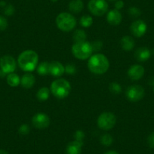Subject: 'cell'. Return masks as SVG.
I'll return each instance as SVG.
<instances>
[{
    "mask_svg": "<svg viewBox=\"0 0 154 154\" xmlns=\"http://www.w3.org/2000/svg\"><path fill=\"white\" fill-rule=\"evenodd\" d=\"M38 61V56L32 50H26L19 55L17 63L20 69L26 72H32L36 67Z\"/></svg>",
    "mask_w": 154,
    "mask_h": 154,
    "instance_id": "cell-1",
    "label": "cell"
},
{
    "mask_svg": "<svg viewBox=\"0 0 154 154\" xmlns=\"http://www.w3.org/2000/svg\"><path fill=\"white\" fill-rule=\"evenodd\" d=\"M88 66L91 72L97 75L103 74L108 70L109 62L107 57L102 54H95L90 57Z\"/></svg>",
    "mask_w": 154,
    "mask_h": 154,
    "instance_id": "cell-2",
    "label": "cell"
},
{
    "mask_svg": "<svg viewBox=\"0 0 154 154\" xmlns=\"http://www.w3.org/2000/svg\"><path fill=\"white\" fill-rule=\"evenodd\" d=\"M71 91V85L64 79H57L51 83V91L54 97L63 99L67 97Z\"/></svg>",
    "mask_w": 154,
    "mask_h": 154,
    "instance_id": "cell-3",
    "label": "cell"
},
{
    "mask_svg": "<svg viewBox=\"0 0 154 154\" xmlns=\"http://www.w3.org/2000/svg\"><path fill=\"white\" fill-rule=\"evenodd\" d=\"M93 48L91 43L87 41L75 42L72 47V54L79 60H86L91 57L93 52Z\"/></svg>",
    "mask_w": 154,
    "mask_h": 154,
    "instance_id": "cell-4",
    "label": "cell"
},
{
    "mask_svg": "<svg viewBox=\"0 0 154 154\" xmlns=\"http://www.w3.org/2000/svg\"><path fill=\"white\" fill-rule=\"evenodd\" d=\"M56 24L59 29L63 32H69L76 26V20L73 15L67 12H62L56 18Z\"/></svg>",
    "mask_w": 154,
    "mask_h": 154,
    "instance_id": "cell-5",
    "label": "cell"
},
{
    "mask_svg": "<svg viewBox=\"0 0 154 154\" xmlns=\"http://www.w3.org/2000/svg\"><path fill=\"white\" fill-rule=\"evenodd\" d=\"M116 122L115 114L111 112H104L99 116L97 119V125L104 131H108L113 128Z\"/></svg>",
    "mask_w": 154,
    "mask_h": 154,
    "instance_id": "cell-6",
    "label": "cell"
},
{
    "mask_svg": "<svg viewBox=\"0 0 154 154\" xmlns=\"http://www.w3.org/2000/svg\"><path fill=\"white\" fill-rule=\"evenodd\" d=\"M88 8L94 15L102 16L107 11L108 3L106 0H90Z\"/></svg>",
    "mask_w": 154,
    "mask_h": 154,
    "instance_id": "cell-7",
    "label": "cell"
},
{
    "mask_svg": "<svg viewBox=\"0 0 154 154\" xmlns=\"http://www.w3.org/2000/svg\"><path fill=\"white\" fill-rule=\"evenodd\" d=\"M144 88L138 85L129 86L126 90V97L130 101L137 102L144 97Z\"/></svg>",
    "mask_w": 154,
    "mask_h": 154,
    "instance_id": "cell-8",
    "label": "cell"
},
{
    "mask_svg": "<svg viewBox=\"0 0 154 154\" xmlns=\"http://www.w3.org/2000/svg\"><path fill=\"white\" fill-rule=\"evenodd\" d=\"M17 63L13 57L10 55H5L0 58V69H2L6 74L14 72Z\"/></svg>",
    "mask_w": 154,
    "mask_h": 154,
    "instance_id": "cell-9",
    "label": "cell"
},
{
    "mask_svg": "<svg viewBox=\"0 0 154 154\" xmlns=\"http://www.w3.org/2000/svg\"><path fill=\"white\" fill-rule=\"evenodd\" d=\"M32 125L37 128L43 129L48 128L50 124V119L44 112H38L33 116L32 119Z\"/></svg>",
    "mask_w": 154,
    "mask_h": 154,
    "instance_id": "cell-10",
    "label": "cell"
},
{
    "mask_svg": "<svg viewBox=\"0 0 154 154\" xmlns=\"http://www.w3.org/2000/svg\"><path fill=\"white\" fill-rule=\"evenodd\" d=\"M130 29L134 36L141 37L146 33L147 26L143 20H137L131 23Z\"/></svg>",
    "mask_w": 154,
    "mask_h": 154,
    "instance_id": "cell-11",
    "label": "cell"
},
{
    "mask_svg": "<svg viewBox=\"0 0 154 154\" xmlns=\"http://www.w3.org/2000/svg\"><path fill=\"white\" fill-rule=\"evenodd\" d=\"M144 74V68L141 65H132L128 70V75L132 80H139Z\"/></svg>",
    "mask_w": 154,
    "mask_h": 154,
    "instance_id": "cell-12",
    "label": "cell"
},
{
    "mask_svg": "<svg viewBox=\"0 0 154 154\" xmlns=\"http://www.w3.org/2000/svg\"><path fill=\"white\" fill-rule=\"evenodd\" d=\"M65 72V67L61 63L58 61H53L50 63L49 73L54 77H60Z\"/></svg>",
    "mask_w": 154,
    "mask_h": 154,
    "instance_id": "cell-13",
    "label": "cell"
},
{
    "mask_svg": "<svg viewBox=\"0 0 154 154\" xmlns=\"http://www.w3.org/2000/svg\"><path fill=\"white\" fill-rule=\"evenodd\" d=\"M122 14L119 12V10L112 9L110 10L107 13L106 16V20L108 23L111 25H119L122 21Z\"/></svg>",
    "mask_w": 154,
    "mask_h": 154,
    "instance_id": "cell-14",
    "label": "cell"
},
{
    "mask_svg": "<svg viewBox=\"0 0 154 154\" xmlns=\"http://www.w3.org/2000/svg\"><path fill=\"white\" fill-rule=\"evenodd\" d=\"M83 145L82 141L74 140L68 143L66 149V154H81L82 146Z\"/></svg>",
    "mask_w": 154,
    "mask_h": 154,
    "instance_id": "cell-15",
    "label": "cell"
},
{
    "mask_svg": "<svg viewBox=\"0 0 154 154\" xmlns=\"http://www.w3.org/2000/svg\"><path fill=\"white\" fill-rule=\"evenodd\" d=\"M151 52L146 47H141L139 48L138 49L136 50L135 53H134V57L139 61H146L150 57Z\"/></svg>",
    "mask_w": 154,
    "mask_h": 154,
    "instance_id": "cell-16",
    "label": "cell"
},
{
    "mask_svg": "<svg viewBox=\"0 0 154 154\" xmlns=\"http://www.w3.org/2000/svg\"><path fill=\"white\" fill-rule=\"evenodd\" d=\"M35 82V79L32 74L28 73L24 74L20 79V84L25 88H30L33 86Z\"/></svg>",
    "mask_w": 154,
    "mask_h": 154,
    "instance_id": "cell-17",
    "label": "cell"
},
{
    "mask_svg": "<svg viewBox=\"0 0 154 154\" xmlns=\"http://www.w3.org/2000/svg\"><path fill=\"white\" fill-rule=\"evenodd\" d=\"M121 46L122 48L125 51H131L134 47V41L131 36L125 35L123 36L121 39Z\"/></svg>",
    "mask_w": 154,
    "mask_h": 154,
    "instance_id": "cell-18",
    "label": "cell"
},
{
    "mask_svg": "<svg viewBox=\"0 0 154 154\" xmlns=\"http://www.w3.org/2000/svg\"><path fill=\"white\" fill-rule=\"evenodd\" d=\"M84 8V4L82 0H72L69 3V10L72 13H79Z\"/></svg>",
    "mask_w": 154,
    "mask_h": 154,
    "instance_id": "cell-19",
    "label": "cell"
},
{
    "mask_svg": "<svg viewBox=\"0 0 154 154\" xmlns=\"http://www.w3.org/2000/svg\"><path fill=\"white\" fill-rule=\"evenodd\" d=\"M7 82L11 87H16L20 83V79L17 74L14 72L9 73L7 76Z\"/></svg>",
    "mask_w": 154,
    "mask_h": 154,
    "instance_id": "cell-20",
    "label": "cell"
},
{
    "mask_svg": "<svg viewBox=\"0 0 154 154\" xmlns=\"http://www.w3.org/2000/svg\"><path fill=\"white\" fill-rule=\"evenodd\" d=\"M50 91L49 89L48 88H45V87H43V88H39V90L37 92V98H38V100L40 101H45L49 97Z\"/></svg>",
    "mask_w": 154,
    "mask_h": 154,
    "instance_id": "cell-21",
    "label": "cell"
},
{
    "mask_svg": "<svg viewBox=\"0 0 154 154\" xmlns=\"http://www.w3.org/2000/svg\"><path fill=\"white\" fill-rule=\"evenodd\" d=\"M50 63L48 62H42L38 64L37 67V72L41 75H45L49 73Z\"/></svg>",
    "mask_w": 154,
    "mask_h": 154,
    "instance_id": "cell-22",
    "label": "cell"
},
{
    "mask_svg": "<svg viewBox=\"0 0 154 154\" xmlns=\"http://www.w3.org/2000/svg\"><path fill=\"white\" fill-rule=\"evenodd\" d=\"M73 39L75 42L85 41V39H86V33L82 29H77L73 33Z\"/></svg>",
    "mask_w": 154,
    "mask_h": 154,
    "instance_id": "cell-23",
    "label": "cell"
},
{
    "mask_svg": "<svg viewBox=\"0 0 154 154\" xmlns=\"http://www.w3.org/2000/svg\"><path fill=\"white\" fill-rule=\"evenodd\" d=\"M93 23V18L89 15H84L80 18V24L83 27L91 26Z\"/></svg>",
    "mask_w": 154,
    "mask_h": 154,
    "instance_id": "cell-24",
    "label": "cell"
},
{
    "mask_svg": "<svg viewBox=\"0 0 154 154\" xmlns=\"http://www.w3.org/2000/svg\"><path fill=\"white\" fill-rule=\"evenodd\" d=\"M112 137L109 134H105L100 137V143L104 146H110L112 143Z\"/></svg>",
    "mask_w": 154,
    "mask_h": 154,
    "instance_id": "cell-25",
    "label": "cell"
},
{
    "mask_svg": "<svg viewBox=\"0 0 154 154\" xmlns=\"http://www.w3.org/2000/svg\"><path fill=\"white\" fill-rule=\"evenodd\" d=\"M109 91L112 93V94H117L122 91V87L117 82H112V83L109 85Z\"/></svg>",
    "mask_w": 154,
    "mask_h": 154,
    "instance_id": "cell-26",
    "label": "cell"
},
{
    "mask_svg": "<svg viewBox=\"0 0 154 154\" xmlns=\"http://www.w3.org/2000/svg\"><path fill=\"white\" fill-rule=\"evenodd\" d=\"M128 14L132 17H137L141 14V11L137 7H130L128 9Z\"/></svg>",
    "mask_w": 154,
    "mask_h": 154,
    "instance_id": "cell-27",
    "label": "cell"
},
{
    "mask_svg": "<svg viewBox=\"0 0 154 154\" xmlns=\"http://www.w3.org/2000/svg\"><path fill=\"white\" fill-rule=\"evenodd\" d=\"M4 13H5V15L7 16H11L14 13V8L12 5L9 4V5H7L5 7V9H4Z\"/></svg>",
    "mask_w": 154,
    "mask_h": 154,
    "instance_id": "cell-28",
    "label": "cell"
},
{
    "mask_svg": "<svg viewBox=\"0 0 154 154\" xmlns=\"http://www.w3.org/2000/svg\"><path fill=\"white\" fill-rule=\"evenodd\" d=\"M8 26V21L5 17L0 16V30L3 31L5 30Z\"/></svg>",
    "mask_w": 154,
    "mask_h": 154,
    "instance_id": "cell-29",
    "label": "cell"
},
{
    "mask_svg": "<svg viewBox=\"0 0 154 154\" xmlns=\"http://www.w3.org/2000/svg\"><path fill=\"white\" fill-rule=\"evenodd\" d=\"M18 131L20 134H23V135L27 134L29 132V127L26 124H23L20 126Z\"/></svg>",
    "mask_w": 154,
    "mask_h": 154,
    "instance_id": "cell-30",
    "label": "cell"
},
{
    "mask_svg": "<svg viewBox=\"0 0 154 154\" xmlns=\"http://www.w3.org/2000/svg\"><path fill=\"white\" fill-rule=\"evenodd\" d=\"M74 137H75V140H78V141H82V140L85 137V134L82 131L78 130L75 132L74 134Z\"/></svg>",
    "mask_w": 154,
    "mask_h": 154,
    "instance_id": "cell-31",
    "label": "cell"
},
{
    "mask_svg": "<svg viewBox=\"0 0 154 154\" xmlns=\"http://www.w3.org/2000/svg\"><path fill=\"white\" fill-rule=\"evenodd\" d=\"M65 72L68 74H74L75 72V66L73 64H66L65 66Z\"/></svg>",
    "mask_w": 154,
    "mask_h": 154,
    "instance_id": "cell-32",
    "label": "cell"
},
{
    "mask_svg": "<svg viewBox=\"0 0 154 154\" xmlns=\"http://www.w3.org/2000/svg\"><path fill=\"white\" fill-rule=\"evenodd\" d=\"M93 48V51H99L102 48V42L100 41H95L93 44H91Z\"/></svg>",
    "mask_w": 154,
    "mask_h": 154,
    "instance_id": "cell-33",
    "label": "cell"
},
{
    "mask_svg": "<svg viewBox=\"0 0 154 154\" xmlns=\"http://www.w3.org/2000/svg\"><path fill=\"white\" fill-rule=\"evenodd\" d=\"M147 143L149 147L154 148V131L151 133L147 138Z\"/></svg>",
    "mask_w": 154,
    "mask_h": 154,
    "instance_id": "cell-34",
    "label": "cell"
},
{
    "mask_svg": "<svg viewBox=\"0 0 154 154\" xmlns=\"http://www.w3.org/2000/svg\"><path fill=\"white\" fill-rule=\"evenodd\" d=\"M124 7V2L122 0H117L115 3V8L116 10L122 9Z\"/></svg>",
    "mask_w": 154,
    "mask_h": 154,
    "instance_id": "cell-35",
    "label": "cell"
},
{
    "mask_svg": "<svg viewBox=\"0 0 154 154\" xmlns=\"http://www.w3.org/2000/svg\"><path fill=\"white\" fill-rule=\"evenodd\" d=\"M149 85H153L154 86V76L152 77V78L149 80Z\"/></svg>",
    "mask_w": 154,
    "mask_h": 154,
    "instance_id": "cell-36",
    "label": "cell"
},
{
    "mask_svg": "<svg viewBox=\"0 0 154 154\" xmlns=\"http://www.w3.org/2000/svg\"><path fill=\"white\" fill-rule=\"evenodd\" d=\"M105 154H119L116 151H114V150H109L108 152H105Z\"/></svg>",
    "mask_w": 154,
    "mask_h": 154,
    "instance_id": "cell-37",
    "label": "cell"
},
{
    "mask_svg": "<svg viewBox=\"0 0 154 154\" xmlns=\"http://www.w3.org/2000/svg\"><path fill=\"white\" fill-rule=\"evenodd\" d=\"M5 75H6V73H5V72H4L2 69H0V77H2H2L5 76Z\"/></svg>",
    "mask_w": 154,
    "mask_h": 154,
    "instance_id": "cell-38",
    "label": "cell"
},
{
    "mask_svg": "<svg viewBox=\"0 0 154 154\" xmlns=\"http://www.w3.org/2000/svg\"><path fill=\"white\" fill-rule=\"evenodd\" d=\"M0 154H8V152L4 149H0Z\"/></svg>",
    "mask_w": 154,
    "mask_h": 154,
    "instance_id": "cell-39",
    "label": "cell"
},
{
    "mask_svg": "<svg viewBox=\"0 0 154 154\" xmlns=\"http://www.w3.org/2000/svg\"><path fill=\"white\" fill-rule=\"evenodd\" d=\"M51 2H56L57 1V0H51Z\"/></svg>",
    "mask_w": 154,
    "mask_h": 154,
    "instance_id": "cell-40",
    "label": "cell"
},
{
    "mask_svg": "<svg viewBox=\"0 0 154 154\" xmlns=\"http://www.w3.org/2000/svg\"><path fill=\"white\" fill-rule=\"evenodd\" d=\"M110 2H114V1H117V0H109Z\"/></svg>",
    "mask_w": 154,
    "mask_h": 154,
    "instance_id": "cell-41",
    "label": "cell"
},
{
    "mask_svg": "<svg viewBox=\"0 0 154 154\" xmlns=\"http://www.w3.org/2000/svg\"><path fill=\"white\" fill-rule=\"evenodd\" d=\"M153 91H154V87H153Z\"/></svg>",
    "mask_w": 154,
    "mask_h": 154,
    "instance_id": "cell-42",
    "label": "cell"
}]
</instances>
